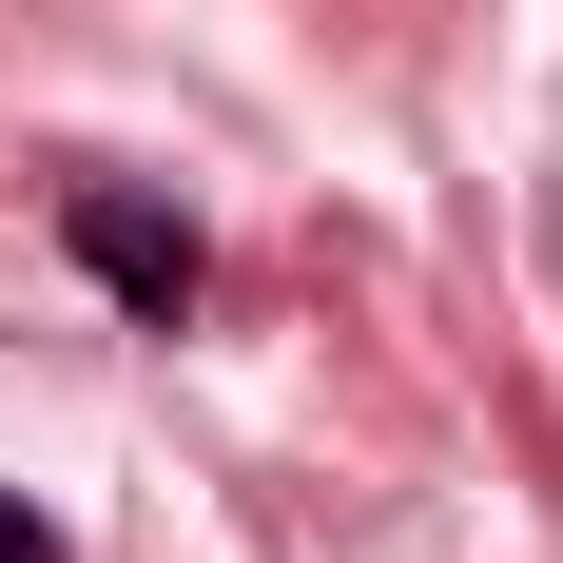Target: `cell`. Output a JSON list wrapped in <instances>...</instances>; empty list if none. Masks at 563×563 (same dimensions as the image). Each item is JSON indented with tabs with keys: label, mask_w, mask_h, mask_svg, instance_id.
<instances>
[{
	"label": "cell",
	"mask_w": 563,
	"mask_h": 563,
	"mask_svg": "<svg viewBox=\"0 0 563 563\" xmlns=\"http://www.w3.org/2000/svg\"><path fill=\"white\" fill-rule=\"evenodd\" d=\"M0 563H58V525H40V506H20V486H0Z\"/></svg>",
	"instance_id": "obj_2"
},
{
	"label": "cell",
	"mask_w": 563,
	"mask_h": 563,
	"mask_svg": "<svg viewBox=\"0 0 563 563\" xmlns=\"http://www.w3.org/2000/svg\"><path fill=\"white\" fill-rule=\"evenodd\" d=\"M58 253H78V273H98L117 311H136V331H175V311L214 291L195 214H156V195H117V175H78V195H58Z\"/></svg>",
	"instance_id": "obj_1"
}]
</instances>
